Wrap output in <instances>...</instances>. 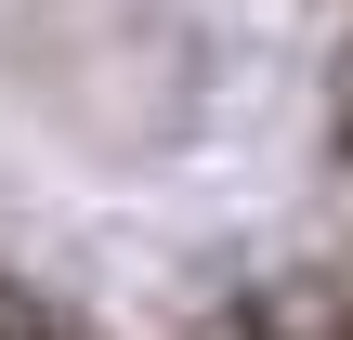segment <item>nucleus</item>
Segmentation results:
<instances>
[{
    "label": "nucleus",
    "mask_w": 353,
    "mask_h": 340,
    "mask_svg": "<svg viewBox=\"0 0 353 340\" xmlns=\"http://www.w3.org/2000/svg\"><path fill=\"white\" fill-rule=\"evenodd\" d=\"M0 340H353V0H0Z\"/></svg>",
    "instance_id": "obj_1"
}]
</instances>
